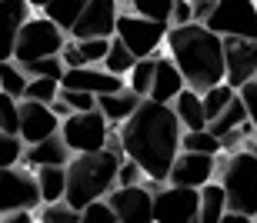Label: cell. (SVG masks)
I'll return each mask as SVG.
<instances>
[{
	"label": "cell",
	"mask_w": 257,
	"mask_h": 223,
	"mask_svg": "<svg viewBox=\"0 0 257 223\" xmlns=\"http://www.w3.org/2000/svg\"><path fill=\"white\" fill-rule=\"evenodd\" d=\"M117 134H120L124 154L144 166L151 190L167 184L174 156L181 154V134H184V124L177 120L171 104L144 97L141 107L117 126Z\"/></svg>",
	"instance_id": "cell-1"
},
{
	"label": "cell",
	"mask_w": 257,
	"mask_h": 223,
	"mask_svg": "<svg viewBox=\"0 0 257 223\" xmlns=\"http://www.w3.org/2000/svg\"><path fill=\"white\" fill-rule=\"evenodd\" d=\"M164 47L174 57V64L181 67L187 87L204 94L207 87L224 80V37L214 34L207 24L191 20V24L171 27Z\"/></svg>",
	"instance_id": "cell-2"
},
{
	"label": "cell",
	"mask_w": 257,
	"mask_h": 223,
	"mask_svg": "<svg viewBox=\"0 0 257 223\" xmlns=\"http://www.w3.org/2000/svg\"><path fill=\"white\" fill-rule=\"evenodd\" d=\"M120 146H104L90 154H74L67 160V194L64 200L77 210H84L90 200L107 196L117 186V166L124 160Z\"/></svg>",
	"instance_id": "cell-3"
},
{
	"label": "cell",
	"mask_w": 257,
	"mask_h": 223,
	"mask_svg": "<svg viewBox=\"0 0 257 223\" xmlns=\"http://www.w3.org/2000/svg\"><path fill=\"white\" fill-rule=\"evenodd\" d=\"M227 194V210L247 214L250 220H257V154L250 146H237L224 156V150L217 154V174Z\"/></svg>",
	"instance_id": "cell-4"
},
{
	"label": "cell",
	"mask_w": 257,
	"mask_h": 223,
	"mask_svg": "<svg viewBox=\"0 0 257 223\" xmlns=\"http://www.w3.org/2000/svg\"><path fill=\"white\" fill-rule=\"evenodd\" d=\"M67 37H70V34L60 30L47 14H37V17L30 14L27 24H24L20 34H17L14 60H17V64H30V60H37V57H57L60 50H64Z\"/></svg>",
	"instance_id": "cell-5"
},
{
	"label": "cell",
	"mask_w": 257,
	"mask_h": 223,
	"mask_svg": "<svg viewBox=\"0 0 257 223\" xmlns=\"http://www.w3.org/2000/svg\"><path fill=\"white\" fill-rule=\"evenodd\" d=\"M40 186L37 174L27 164L0 166V220L14 210H40Z\"/></svg>",
	"instance_id": "cell-6"
},
{
	"label": "cell",
	"mask_w": 257,
	"mask_h": 223,
	"mask_svg": "<svg viewBox=\"0 0 257 223\" xmlns=\"http://www.w3.org/2000/svg\"><path fill=\"white\" fill-rule=\"evenodd\" d=\"M114 126L107 124V116L100 110H74L70 116L60 120V136L74 154H90V150H104L110 140Z\"/></svg>",
	"instance_id": "cell-7"
},
{
	"label": "cell",
	"mask_w": 257,
	"mask_h": 223,
	"mask_svg": "<svg viewBox=\"0 0 257 223\" xmlns=\"http://www.w3.org/2000/svg\"><path fill=\"white\" fill-rule=\"evenodd\" d=\"M167 30L171 24H164V20H154V17H144V14H120L117 17V34L134 50V57H154L157 50L164 47V40H167Z\"/></svg>",
	"instance_id": "cell-8"
},
{
	"label": "cell",
	"mask_w": 257,
	"mask_h": 223,
	"mask_svg": "<svg viewBox=\"0 0 257 223\" xmlns=\"http://www.w3.org/2000/svg\"><path fill=\"white\" fill-rule=\"evenodd\" d=\"M200 216V186L161 184L154 190V220L161 223H194Z\"/></svg>",
	"instance_id": "cell-9"
},
{
	"label": "cell",
	"mask_w": 257,
	"mask_h": 223,
	"mask_svg": "<svg viewBox=\"0 0 257 223\" xmlns=\"http://www.w3.org/2000/svg\"><path fill=\"white\" fill-rule=\"evenodd\" d=\"M204 24L220 37L257 40V4L254 0H217Z\"/></svg>",
	"instance_id": "cell-10"
},
{
	"label": "cell",
	"mask_w": 257,
	"mask_h": 223,
	"mask_svg": "<svg viewBox=\"0 0 257 223\" xmlns=\"http://www.w3.org/2000/svg\"><path fill=\"white\" fill-rule=\"evenodd\" d=\"M257 77V40L250 37H224V80L240 87Z\"/></svg>",
	"instance_id": "cell-11"
},
{
	"label": "cell",
	"mask_w": 257,
	"mask_h": 223,
	"mask_svg": "<svg viewBox=\"0 0 257 223\" xmlns=\"http://www.w3.org/2000/svg\"><path fill=\"white\" fill-rule=\"evenodd\" d=\"M60 87L70 90H87V94H114V90H124L127 80L120 74H110L104 64H84V67H67L64 77H60Z\"/></svg>",
	"instance_id": "cell-12"
},
{
	"label": "cell",
	"mask_w": 257,
	"mask_h": 223,
	"mask_svg": "<svg viewBox=\"0 0 257 223\" xmlns=\"http://www.w3.org/2000/svg\"><path fill=\"white\" fill-rule=\"evenodd\" d=\"M117 17H120V4L117 0H90L84 7V14L77 17V24L70 27V37H114L117 34Z\"/></svg>",
	"instance_id": "cell-13"
},
{
	"label": "cell",
	"mask_w": 257,
	"mask_h": 223,
	"mask_svg": "<svg viewBox=\"0 0 257 223\" xmlns=\"http://www.w3.org/2000/svg\"><path fill=\"white\" fill-rule=\"evenodd\" d=\"M110 206H114L117 220L124 223H147L154 220V190L144 184H134V186H114L107 194Z\"/></svg>",
	"instance_id": "cell-14"
},
{
	"label": "cell",
	"mask_w": 257,
	"mask_h": 223,
	"mask_svg": "<svg viewBox=\"0 0 257 223\" xmlns=\"http://www.w3.org/2000/svg\"><path fill=\"white\" fill-rule=\"evenodd\" d=\"M217 174V154H197V150H181L171 164L167 184L181 186H204Z\"/></svg>",
	"instance_id": "cell-15"
},
{
	"label": "cell",
	"mask_w": 257,
	"mask_h": 223,
	"mask_svg": "<svg viewBox=\"0 0 257 223\" xmlns=\"http://www.w3.org/2000/svg\"><path fill=\"white\" fill-rule=\"evenodd\" d=\"M60 130V116L50 110V104H40V100H20V140L24 144H37L44 136L57 134Z\"/></svg>",
	"instance_id": "cell-16"
},
{
	"label": "cell",
	"mask_w": 257,
	"mask_h": 223,
	"mask_svg": "<svg viewBox=\"0 0 257 223\" xmlns=\"http://www.w3.org/2000/svg\"><path fill=\"white\" fill-rule=\"evenodd\" d=\"M30 14H34V7L27 0H0V64L14 57L17 34L27 24Z\"/></svg>",
	"instance_id": "cell-17"
},
{
	"label": "cell",
	"mask_w": 257,
	"mask_h": 223,
	"mask_svg": "<svg viewBox=\"0 0 257 223\" xmlns=\"http://www.w3.org/2000/svg\"><path fill=\"white\" fill-rule=\"evenodd\" d=\"M74 156V150L64 144V136H60V130L57 134H50V136H44V140H37V144H27L24 146V156H20V164H27V166H47V164H60V166H67V160Z\"/></svg>",
	"instance_id": "cell-18"
},
{
	"label": "cell",
	"mask_w": 257,
	"mask_h": 223,
	"mask_svg": "<svg viewBox=\"0 0 257 223\" xmlns=\"http://www.w3.org/2000/svg\"><path fill=\"white\" fill-rule=\"evenodd\" d=\"M107 47H110V37H67L64 50H60V60L64 67H84V64H104Z\"/></svg>",
	"instance_id": "cell-19"
},
{
	"label": "cell",
	"mask_w": 257,
	"mask_h": 223,
	"mask_svg": "<svg viewBox=\"0 0 257 223\" xmlns=\"http://www.w3.org/2000/svg\"><path fill=\"white\" fill-rule=\"evenodd\" d=\"M187 87V80H184L181 67L174 64V57H157V70H154V84H151V100H161V104H171L181 90Z\"/></svg>",
	"instance_id": "cell-20"
},
{
	"label": "cell",
	"mask_w": 257,
	"mask_h": 223,
	"mask_svg": "<svg viewBox=\"0 0 257 223\" xmlns=\"http://www.w3.org/2000/svg\"><path fill=\"white\" fill-rule=\"evenodd\" d=\"M141 100H144L141 94H134L131 87H124V90H114V94H100V97H97V110H100V114L107 116V124L117 130L134 110L141 107Z\"/></svg>",
	"instance_id": "cell-21"
},
{
	"label": "cell",
	"mask_w": 257,
	"mask_h": 223,
	"mask_svg": "<svg viewBox=\"0 0 257 223\" xmlns=\"http://www.w3.org/2000/svg\"><path fill=\"white\" fill-rule=\"evenodd\" d=\"M171 107H174V114H177V120L184 124V130H204V126H207V110H204L200 90L184 87L181 94L171 100Z\"/></svg>",
	"instance_id": "cell-22"
},
{
	"label": "cell",
	"mask_w": 257,
	"mask_h": 223,
	"mask_svg": "<svg viewBox=\"0 0 257 223\" xmlns=\"http://www.w3.org/2000/svg\"><path fill=\"white\" fill-rule=\"evenodd\" d=\"M224 210H227V194H224V184L214 176V180H207V184L200 186V216L197 220L200 223H220Z\"/></svg>",
	"instance_id": "cell-23"
},
{
	"label": "cell",
	"mask_w": 257,
	"mask_h": 223,
	"mask_svg": "<svg viewBox=\"0 0 257 223\" xmlns=\"http://www.w3.org/2000/svg\"><path fill=\"white\" fill-rule=\"evenodd\" d=\"M34 174H37V186H40V200H44V204L64 200V194H67V166L47 164V166H37Z\"/></svg>",
	"instance_id": "cell-24"
},
{
	"label": "cell",
	"mask_w": 257,
	"mask_h": 223,
	"mask_svg": "<svg viewBox=\"0 0 257 223\" xmlns=\"http://www.w3.org/2000/svg\"><path fill=\"white\" fill-rule=\"evenodd\" d=\"M244 124H247V107H244V100H240V94H237V97L230 100L227 107H224L207 124V130H210V134H217L220 140H224L227 134H234V130H237V126H244Z\"/></svg>",
	"instance_id": "cell-25"
},
{
	"label": "cell",
	"mask_w": 257,
	"mask_h": 223,
	"mask_svg": "<svg viewBox=\"0 0 257 223\" xmlns=\"http://www.w3.org/2000/svg\"><path fill=\"white\" fill-rule=\"evenodd\" d=\"M87 4H90V0H47V4L40 7V14H47V17L54 20L60 30H67V34H70V27L77 24V17L84 14Z\"/></svg>",
	"instance_id": "cell-26"
},
{
	"label": "cell",
	"mask_w": 257,
	"mask_h": 223,
	"mask_svg": "<svg viewBox=\"0 0 257 223\" xmlns=\"http://www.w3.org/2000/svg\"><path fill=\"white\" fill-rule=\"evenodd\" d=\"M137 64V57H134V50L127 47L120 37H110V47H107V57H104V67L110 70V74H120V77L127 80V74H131V67Z\"/></svg>",
	"instance_id": "cell-27"
},
{
	"label": "cell",
	"mask_w": 257,
	"mask_h": 223,
	"mask_svg": "<svg viewBox=\"0 0 257 223\" xmlns=\"http://www.w3.org/2000/svg\"><path fill=\"white\" fill-rule=\"evenodd\" d=\"M154 70H157V54H154V57H137V64H134L131 74H127V87H131L134 94L147 97V94H151V84H154Z\"/></svg>",
	"instance_id": "cell-28"
},
{
	"label": "cell",
	"mask_w": 257,
	"mask_h": 223,
	"mask_svg": "<svg viewBox=\"0 0 257 223\" xmlns=\"http://www.w3.org/2000/svg\"><path fill=\"white\" fill-rule=\"evenodd\" d=\"M27 70L20 67L17 60L10 57V60H4V64H0V90H4V94H10V97H24V90H27Z\"/></svg>",
	"instance_id": "cell-29"
},
{
	"label": "cell",
	"mask_w": 257,
	"mask_h": 223,
	"mask_svg": "<svg viewBox=\"0 0 257 223\" xmlns=\"http://www.w3.org/2000/svg\"><path fill=\"white\" fill-rule=\"evenodd\" d=\"M200 97H204V110H207V124H210V120H214V116H217L220 110L227 107L230 100L237 97V87H230L227 80H220V84L207 87L204 94H200Z\"/></svg>",
	"instance_id": "cell-30"
},
{
	"label": "cell",
	"mask_w": 257,
	"mask_h": 223,
	"mask_svg": "<svg viewBox=\"0 0 257 223\" xmlns=\"http://www.w3.org/2000/svg\"><path fill=\"white\" fill-rule=\"evenodd\" d=\"M181 150H197V154H220L224 144H220L217 134H210L207 126L204 130H184L181 134Z\"/></svg>",
	"instance_id": "cell-31"
},
{
	"label": "cell",
	"mask_w": 257,
	"mask_h": 223,
	"mask_svg": "<svg viewBox=\"0 0 257 223\" xmlns=\"http://www.w3.org/2000/svg\"><path fill=\"white\" fill-rule=\"evenodd\" d=\"M37 220H44V223H84V220H80V210H77V206H70L67 200L40 204Z\"/></svg>",
	"instance_id": "cell-32"
},
{
	"label": "cell",
	"mask_w": 257,
	"mask_h": 223,
	"mask_svg": "<svg viewBox=\"0 0 257 223\" xmlns=\"http://www.w3.org/2000/svg\"><path fill=\"white\" fill-rule=\"evenodd\" d=\"M57 94H60V80H54V77H30L27 90H24V97H27V100H40V104H50ZM24 97H20V100H24Z\"/></svg>",
	"instance_id": "cell-33"
},
{
	"label": "cell",
	"mask_w": 257,
	"mask_h": 223,
	"mask_svg": "<svg viewBox=\"0 0 257 223\" xmlns=\"http://www.w3.org/2000/svg\"><path fill=\"white\" fill-rule=\"evenodd\" d=\"M20 67L27 70V77H54V80H60L67 70L60 54L57 57H37V60H30V64H20Z\"/></svg>",
	"instance_id": "cell-34"
},
{
	"label": "cell",
	"mask_w": 257,
	"mask_h": 223,
	"mask_svg": "<svg viewBox=\"0 0 257 223\" xmlns=\"http://www.w3.org/2000/svg\"><path fill=\"white\" fill-rule=\"evenodd\" d=\"M80 220L84 223H117V214H114V206H110L107 196H97V200H90L80 210Z\"/></svg>",
	"instance_id": "cell-35"
},
{
	"label": "cell",
	"mask_w": 257,
	"mask_h": 223,
	"mask_svg": "<svg viewBox=\"0 0 257 223\" xmlns=\"http://www.w3.org/2000/svg\"><path fill=\"white\" fill-rule=\"evenodd\" d=\"M0 130H7V134L20 130V100L4 90H0Z\"/></svg>",
	"instance_id": "cell-36"
},
{
	"label": "cell",
	"mask_w": 257,
	"mask_h": 223,
	"mask_svg": "<svg viewBox=\"0 0 257 223\" xmlns=\"http://www.w3.org/2000/svg\"><path fill=\"white\" fill-rule=\"evenodd\" d=\"M24 146H27V144L20 140V134H7V130H0V166L20 164Z\"/></svg>",
	"instance_id": "cell-37"
},
{
	"label": "cell",
	"mask_w": 257,
	"mask_h": 223,
	"mask_svg": "<svg viewBox=\"0 0 257 223\" xmlns=\"http://www.w3.org/2000/svg\"><path fill=\"white\" fill-rule=\"evenodd\" d=\"M131 7H134V14H144V17H154V20H164V24H171L174 0H134Z\"/></svg>",
	"instance_id": "cell-38"
},
{
	"label": "cell",
	"mask_w": 257,
	"mask_h": 223,
	"mask_svg": "<svg viewBox=\"0 0 257 223\" xmlns=\"http://www.w3.org/2000/svg\"><path fill=\"white\" fill-rule=\"evenodd\" d=\"M144 166L137 164V160H131V156H124L120 160V166H117V186H134V184H144Z\"/></svg>",
	"instance_id": "cell-39"
},
{
	"label": "cell",
	"mask_w": 257,
	"mask_h": 223,
	"mask_svg": "<svg viewBox=\"0 0 257 223\" xmlns=\"http://www.w3.org/2000/svg\"><path fill=\"white\" fill-rule=\"evenodd\" d=\"M237 94H240V100H244V107H247V120H250L254 136H257V77L247 80V84H240Z\"/></svg>",
	"instance_id": "cell-40"
},
{
	"label": "cell",
	"mask_w": 257,
	"mask_h": 223,
	"mask_svg": "<svg viewBox=\"0 0 257 223\" xmlns=\"http://www.w3.org/2000/svg\"><path fill=\"white\" fill-rule=\"evenodd\" d=\"M60 97L70 104V110H94V107H97V94H87V90L60 87Z\"/></svg>",
	"instance_id": "cell-41"
},
{
	"label": "cell",
	"mask_w": 257,
	"mask_h": 223,
	"mask_svg": "<svg viewBox=\"0 0 257 223\" xmlns=\"http://www.w3.org/2000/svg\"><path fill=\"white\" fill-rule=\"evenodd\" d=\"M194 20V7L191 0H174V10H171V27H181V24H191Z\"/></svg>",
	"instance_id": "cell-42"
},
{
	"label": "cell",
	"mask_w": 257,
	"mask_h": 223,
	"mask_svg": "<svg viewBox=\"0 0 257 223\" xmlns=\"http://www.w3.org/2000/svg\"><path fill=\"white\" fill-rule=\"evenodd\" d=\"M214 4H217V0H191V7H194V20H200V24H204V20L210 17Z\"/></svg>",
	"instance_id": "cell-43"
},
{
	"label": "cell",
	"mask_w": 257,
	"mask_h": 223,
	"mask_svg": "<svg viewBox=\"0 0 257 223\" xmlns=\"http://www.w3.org/2000/svg\"><path fill=\"white\" fill-rule=\"evenodd\" d=\"M30 220H37V210H14L4 216V223H30Z\"/></svg>",
	"instance_id": "cell-44"
},
{
	"label": "cell",
	"mask_w": 257,
	"mask_h": 223,
	"mask_svg": "<svg viewBox=\"0 0 257 223\" xmlns=\"http://www.w3.org/2000/svg\"><path fill=\"white\" fill-rule=\"evenodd\" d=\"M50 110H54V114H57L60 120H64V116H70V114H74V110H70V104H67V100L60 97V94H57V97H54V100H50Z\"/></svg>",
	"instance_id": "cell-45"
},
{
	"label": "cell",
	"mask_w": 257,
	"mask_h": 223,
	"mask_svg": "<svg viewBox=\"0 0 257 223\" xmlns=\"http://www.w3.org/2000/svg\"><path fill=\"white\" fill-rule=\"evenodd\" d=\"M27 4H30V7H34V10H40V7H44V4H47V0H27Z\"/></svg>",
	"instance_id": "cell-46"
},
{
	"label": "cell",
	"mask_w": 257,
	"mask_h": 223,
	"mask_svg": "<svg viewBox=\"0 0 257 223\" xmlns=\"http://www.w3.org/2000/svg\"><path fill=\"white\" fill-rule=\"evenodd\" d=\"M117 4H134V0H117Z\"/></svg>",
	"instance_id": "cell-47"
},
{
	"label": "cell",
	"mask_w": 257,
	"mask_h": 223,
	"mask_svg": "<svg viewBox=\"0 0 257 223\" xmlns=\"http://www.w3.org/2000/svg\"><path fill=\"white\" fill-rule=\"evenodd\" d=\"M0 223H4V220H0Z\"/></svg>",
	"instance_id": "cell-48"
},
{
	"label": "cell",
	"mask_w": 257,
	"mask_h": 223,
	"mask_svg": "<svg viewBox=\"0 0 257 223\" xmlns=\"http://www.w3.org/2000/svg\"><path fill=\"white\" fill-rule=\"evenodd\" d=\"M254 4H257V0H254Z\"/></svg>",
	"instance_id": "cell-49"
}]
</instances>
